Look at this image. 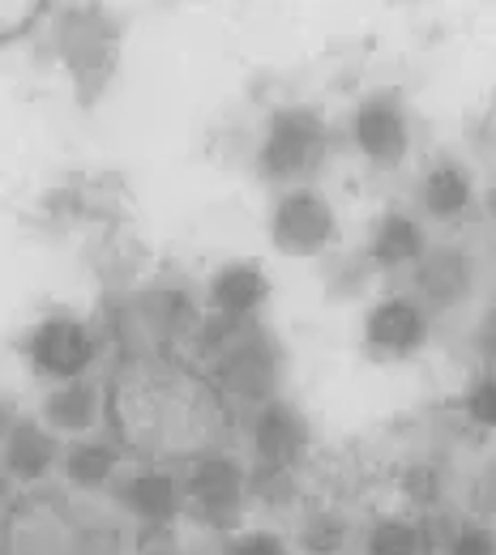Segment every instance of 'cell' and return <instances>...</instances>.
Instances as JSON below:
<instances>
[{"label": "cell", "instance_id": "cell-28", "mask_svg": "<svg viewBox=\"0 0 496 555\" xmlns=\"http://www.w3.org/2000/svg\"><path fill=\"white\" fill-rule=\"evenodd\" d=\"M150 555H189V552H185L180 543H171V547H163V552H150Z\"/></svg>", "mask_w": 496, "mask_h": 555}, {"label": "cell", "instance_id": "cell-6", "mask_svg": "<svg viewBox=\"0 0 496 555\" xmlns=\"http://www.w3.org/2000/svg\"><path fill=\"white\" fill-rule=\"evenodd\" d=\"M334 240L339 218L317 189H287L270 209V244L287 257H321Z\"/></svg>", "mask_w": 496, "mask_h": 555}, {"label": "cell", "instance_id": "cell-21", "mask_svg": "<svg viewBox=\"0 0 496 555\" xmlns=\"http://www.w3.org/2000/svg\"><path fill=\"white\" fill-rule=\"evenodd\" d=\"M462 415L471 418L475 427H496V367H484L467 393H462Z\"/></svg>", "mask_w": 496, "mask_h": 555}, {"label": "cell", "instance_id": "cell-7", "mask_svg": "<svg viewBox=\"0 0 496 555\" xmlns=\"http://www.w3.org/2000/svg\"><path fill=\"white\" fill-rule=\"evenodd\" d=\"M428 308L416 295H385L364 317V350L385 363L420 354L428 347Z\"/></svg>", "mask_w": 496, "mask_h": 555}, {"label": "cell", "instance_id": "cell-16", "mask_svg": "<svg viewBox=\"0 0 496 555\" xmlns=\"http://www.w3.org/2000/svg\"><path fill=\"white\" fill-rule=\"evenodd\" d=\"M120 462H125V449L116 440H103V436H81L65 444V457H61V470H65V483L73 491H103V487L116 483L120 475Z\"/></svg>", "mask_w": 496, "mask_h": 555}, {"label": "cell", "instance_id": "cell-13", "mask_svg": "<svg viewBox=\"0 0 496 555\" xmlns=\"http://www.w3.org/2000/svg\"><path fill=\"white\" fill-rule=\"evenodd\" d=\"M428 253L424 227L403 214V209H385L372 227V240H368V266L381 270V274H398V270H416L420 257Z\"/></svg>", "mask_w": 496, "mask_h": 555}, {"label": "cell", "instance_id": "cell-14", "mask_svg": "<svg viewBox=\"0 0 496 555\" xmlns=\"http://www.w3.org/2000/svg\"><path fill=\"white\" fill-rule=\"evenodd\" d=\"M471 295V257L462 248H428L416 266V299L424 308H454Z\"/></svg>", "mask_w": 496, "mask_h": 555}, {"label": "cell", "instance_id": "cell-1", "mask_svg": "<svg viewBox=\"0 0 496 555\" xmlns=\"http://www.w3.org/2000/svg\"><path fill=\"white\" fill-rule=\"evenodd\" d=\"M103 415L116 444L145 466H193L198 457L227 453L236 406L198 363L167 350H145L125 354L107 376Z\"/></svg>", "mask_w": 496, "mask_h": 555}, {"label": "cell", "instance_id": "cell-12", "mask_svg": "<svg viewBox=\"0 0 496 555\" xmlns=\"http://www.w3.org/2000/svg\"><path fill=\"white\" fill-rule=\"evenodd\" d=\"M214 317L222 321H257V312L270 304V278L253 261H227L206 282Z\"/></svg>", "mask_w": 496, "mask_h": 555}, {"label": "cell", "instance_id": "cell-18", "mask_svg": "<svg viewBox=\"0 0 496 555\" xmlns=\"http://www.w3.org/2000/svg\"><path fill=\"white\" fill-rule=\"evenodd\" d=\"M347 539H352V521L334 508H317L300 521L295 547H300V555H343Z\"/></svg>", "mask_w": 496, "mask_h": 555}, {"label": "cell", "instance_id": "cell-26", "mask_svg": "<svg viewBox=\"0 0 496 555\" xmlns=\"http://www.w3.org/2000/svg\"><path fill=\"white\" fill-rule=\"evenodd\" d=\"M480 350L493 359V367H496V312L484 321V330H480Z\"/></svg>", "mask_w": 496, "mask_h": 555}, {"label": "cell", "instance_id": "cell-8", "mask_svg": "<svg viewBox=\"0 0 496 555\" xmlns=\"http://www.w3.org/2000/svg\"><path fill=\"white\" fill-rule=\"evenodd\" d=\"M355 150L372 167H398L411 150V120L394 94H368L352 116Z\"/></svg>", "mask_w": 496, "mask_h": 555}, {"label": "cell", "instance_id": "cell-17", "mask_svg": "<svg viewBox=\"0 0 496 555\" xmlns=\"http://www.w3.org/2000/svg\"><path fill=\"white\" fill-rule=\"evenodd\" d=\"M420 197H424V209L432 218H458V214H467L471 197H475V180H471V171L462 163L441 158V163L428 167Z\"/></svg>", "mask_w": 496, "mask_h": 555}, {"label": "cell", "instance_id": "cell-23", "mask_svg": "<svg viewBox=\"0 0 496 555\" xmlns=\"http://www.w3.org/2000/svg\"><path fill=\"white\" fill-rule=\"evenodd\" d=\"M218 555H295L287 547L283 534L275 530H240V534H227L222 552Z\"/></svg>", "mask_w": 496, "mask_h": 555}, {"label": "cell", "instance_id": "cell-15", "mask_svg": "<svg viewBox=\"0 0 496 555\" xmlns=\"http://www.w3.org/2000/svg\"><path fill=\"white\" fill-rule=\"evenodd\" d=\"M99 415H103V389L94 380L52 385V393L43 398V427H52L56 436H69V440L90 436Z\"/></svg>", "mask_w": 496, "mask_h": 555}, {"label": "cell", "instance_id": "cell-4", "mask_svg": "<svg viewBox=\"0 0 496 555\" xmlns=\"http://www.w3.org/2000/svg\"><path fill=\"white\" fill-rule=\"evenodd\" d=\"M249 500V470L231 453L198 457L185 475V517L198 521L202 530H231L244 513Z\"/></svg>", "mask_w": 496, "mask_h": 555}, {"label": "cell", "instance_id": "cell-5", "mask_svg": "<svg viewBox=\"0 0 496 555\" xmlns=\"http://www.w3.org/2000/svg\"><path fill=\"white\" fill-rule=\"evenodd\" d=\"M26 359H30V367H35L39 376H48V380H56V385H65V380H86V372H90L94 359H99V338H94V330H90L81 317H73V312H52V317H43V321L30 330V338H26Z\"/></svg>", "mask_w": 496, "mask_h": 555}, {"label": "cell", "instance_id": "cell-22", "mask_svg": "<svg viewBox=\"0 0 496 555\" xmlns=\"http://www.w3.org/2000/svg\"><path fill=\"white\" fill-rule=\"evenodd\" d=\"M445 555H496V530L488 521H458L445 539Z\"/></svg>", "mask_w": 496, "mask_h": 555}, {"label": "cell", "instance_id": "cell-30", "mask_svg": "<svg viewBox=\"0 0 496 555\" xmlns=\"http://www.w3.org/2000/svg\"><path fill=\"white\" fill-rule=\"evenodd\" d=\"M488 209H493V218H496V184H493V193H488Z\"/></svg>", "mask_w": 496, "mask_h": 555}, {"label": "cell", "instance_id": "cell-10", "mask_svg": "<svg viewBox=\"0 0 496 555\" xmlns=\"http://www.w3.org/2000/svg\"><path fill=\"white\" fill-rule=\"evenodd\" d=\"M116 504L138 526H176L185 513V479H176L167 466H138L116 483Z\"/></svg>", "mask_w": 496, "mask_h": 555}, {"label": "cell", "instance_id": "cell-29", "mask_svg": "<svg viewBox=\"0 0 496 555\" xmlns=\"http://www.w3.org/2000/svg\"><path fill=\"white\" fill-rule=\"evenodd\" d=\"M0 555H13V543H9V534L0 530Z\"/></svg>", "mask_w": 496, "mask_h": 555}, {"label": "cell", "instance_id": "cell-3", "mask_svg": "<svg viewBox=\"0 0 496 555\" xmlns=\"http://www.w3.org/2000/svg\"><path fill=\"white\" fill-rule=\"evenodd\" d=\"M330 150V125L317 107H279L270 116V129L262 138L257 150V171L270 180V184H295L304 189V180L321 167Z\"/></svg>", "mask_w": 496, "mask_h": 555}, {"label": "cell", "instance_id": "cell-24", "mask_svg": "<svg viewBox=\"0 0 496 555\" xmlns=\"http://www.w3.org/2000/svg\"><path fill=\"white\" fill-rule=\"evenodd\" d=\"M403 495L411 504H420V508H432L441 500V475H436V466H428V462L407 466L403 470Z\"/></svg>", "mask_w": 496, "mask_h": 555}, {"label": "cell", "instance_id": "cell-9", "mask_svg": "<svg viewBox=\"0 0 496 555\" xmlns=\"http://www.w3.org/2000/svg\"><path fill=\"white\" fill-rule=\"evenodd\" d=\"M61 457H65L61 436L52 427H43V418H13L9 423L4 444H0V470L13 483H48V475L61 466Z\"/></svg>", "mask_w": 496, "mask_h": 555}, {"label": "cell", "instance_id": "cell-19", "mask_svg": "<svg viewBox=\"0 0 496 555\" xmlns=\"http://www.w3.org/2000/svg\"><path fill=\"white\" fill-rule=\"evenodd\" d=\"M424 526L411 521V517H381L372 521L368 530V543H364V555H424Z\"/></svg>", "mask_w": 496, "mask_h": 555}, {"label": "cell", "instance_id": "cell-20", "mask_svg": "<svg viewBox=\"0 0 496 555\" xmlns=\"http://www.w3.org/2000/svg\"><path fill=\"white\" fill-rule=\"evenodd\" d=\"M295 470H283V466H253L249 470V495L270 504V508H287L295 500Z\"/></svg>", "mask_w": 496, "mask_h": 555}, {"label": "cell", "instance_id": "cell-25", "mask_svg": "<svg viewBox=\"0 0 496 555\" xmlns=\"http://www.w3.org/2000/svg\"><path fill=\"white\" fill-rule=\"evenodd\" d=\"M372 274V266H368V257H347V261H334V274L326 278V286H330V299H352L364 291V282Z\"/></svg>", "mask_w": 496, "mask_h": 555}, {"label": "cell", "instance_id": "cell-27", "mask_svg": "<svg viewBox=\"0 0 496 555\" xmlns=\"http://www.w3.org/2000/svg\"><path fill=\"white\" fill-rule=\"evenodd\" d=\"M13 513V479L0 470V521Z\"/></svg>", "mask_w": 496, "mask_h": 555}, {"label": "cell", "instance_id": "cell-2", "mask_svg": "<svg viewBox=\"0 0 496 555\" xmlns=\"http://www.w3.org/2000/svg\"><path fill=\"white\" fill-rule=\"evenodd\" d=\"M9 543L13 555H112V534L94 517H86L65 491H30L9 513Z\"/></svg>", "mask_w": 496, "mask_h": 555}, {"label": "cell", "instance_id": "cell-11", "mask_svg": "<svg viewBox=\"0 0 496 555\" xmlns=\"http://www.w3.org/2000/svg\"><path fill=\"white\" fill-rule=\"evenodd\" d=\"M249 436H253V457H257V466L295 470L300 457L308 453V418L300 415L291 402H283V398H275V402H266V406L253 411Z\"/></svg>", "mask_w": 496, "mask_h": 555}]
</instances>
